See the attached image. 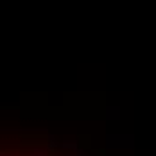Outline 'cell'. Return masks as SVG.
<instances>
[{"label":"cell","instance_id":"cell-1","mask_svg":"<svg viewBox=\"0 0 156 156\" xmlns=\"http://www.w3.org/2000/svg\"><path fill=\"white\" fill-rule=\"evenodd\" d=\"M59 147L65 151H72V153H77L79 151V144L76 140H63L59 142Z\"/></svg>","mask_w":156,"mask_h":156},{"label":"cell","instance_id":"cell-2","mask_svg":"<svg viewBox=\"0 0 156 156\" xmlns=\"http://www.w3.org/2000/svg\"><path fill=\"white\" fill-rule=\"evenodd\" d=\"M29 154L31 156H48L50 151H48L47 147H32L31 151H29Z\"/></svg>","mask_w":156,"mask_h":156},{"label":"cell","instance_id":"cell-3","mask_svg":"<svg viewBox=\"0 0 156 156\" xmlns=\"http://www.w3.org/2000/svg\"><path fill=\"white\" fill-rule=\"evenodd\" d=\"M58 147H59V140H58L56 136L48 135L47 136V149L48 151H52V149H58Z\"/></svg>","mask_w":156,"mask_h":156},{"label":"cell","instance_id":"cell-4","mask_svg":"<svg viewBox=\"0 0 156 156\" xmlns=\"http://www.w3.org/2000/svg\"><path fill=\"white\" fill-rule=\"evenodd\" d=\"M68 156H88V154H86L84 151H81V149H79L77 153H72V154H68Z\"/></svg>","mask_w":156,"mask_h":156},{"label":"cell","instance_id":"cell-5","mask_svg":"<svg viewBox=\"0 0 156 156\" xmlns=\"http://www.w3.org/2000/svg\"><path fill=\"white\" fill-rule=\"evenodd\" d=\"M0 156H18V154H13V153H0Z\"/></svg>","mask_w":156,"mask_h":156}]
</instances>
